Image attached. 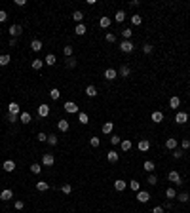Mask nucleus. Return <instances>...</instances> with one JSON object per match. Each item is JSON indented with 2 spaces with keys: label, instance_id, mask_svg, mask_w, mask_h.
<instances>
[{
  "label": "nucleus",
  "instance_id": "nucleus-43",
  "mask_svg": "<svg viewBox=\"0 0 190 213\" xmlns=\"http://www.w3.org/2000/svg\"><path fill=\"white\" fill-rule=\"evenodd\" d=\"M177 200H179V202H188L190 196H188V192H179V194H177Z\"/></svg>",
  "mask_w": 190,
  "mask_h": 213
},
{
  "label": "nucleus",
  "instance_id": "nucleus-20",
  "mask_svg": "<svg viewBox=\"0 0 190 213\" xmlns=\"http://www.w3.org/2000/svg\"><path fill=\"white\" fill-rule=\"evenodd\" d=\"M143 167H144V171H148V173H154V170H156V164L152 162V160H147L143 164Z\"/></svg>",
  "mask_w": 190,
  "mask_h": 213
},
{
  "label": "nucleus",
  "instance_id": "nucleus-61",
  "mask_svg": "<svg viewBox=\"0 0 190 213\" xmlns=\"http://www.w3.org/2000/svg\"><path fill=\"white\" fill-rule=\"evenodd\" d=\"M17 44V38H10V46H15Z\"/></svg>",
  "mask_w": 190,
  "mask_h": 213
},
{
  "label": "nucleus",
  "instance_id": "nucleus-29",
  "mask_svg": "<svg viewBox=\"0 0 190 213\" xmlns=\"http://www.w3.org/2000/svg\"><path fill=\"white\" fill-rule=\"evenodd\" d=\"M114 19H116V23H122V21L126 19V12L124 10H118V12L114 14Z\"/></svg>",
  "mask_w": 190,
  "mask_h": 213
},
{
  "label": "nucleus",
  "instance_id": "nucleus-42",
  "mask_svg": "<svg viewBox=\"0 0 190 213\" xmlns=\"http://www.w3.org/2000/svg\"><path fill=\"white\" fill-rule=\"evenodd\" d=\"M30 171L34 173V175H38V173L42 171V164H32V166H30Z\"/></svg>",
  "mask_w": 190,
  "mask_h": 213
},
{
  "label": "nucleus",
  "instance_id": "nucleus-31",
  "mask_svg": "<svg viewBox=\"0 0 190 213\" xmlns=\"http://www.w3.org/2000/svg\"><path fill=\"white\" fill-rule=\"evenodd\" d=\"M19 120H21V124H29V122L32 120V116H30L29 113H21V114H19Z\"/></svg>",
  "mask_w": 190,
  "mask_h": 213
},
{
  "label": "nucleus",
  "instance_id": "nucleus-27",
  "mask_svg": "<svg viewBox=\"0 0 190 213\" xmlns=\"http://www.w3.org/2000/svg\"><path fill=\"white\" fill-rule=\"evenodd\" d=\"M48 188H50V185H48L46 181H38V183H36V190H38V192H46Z\"/></svg>",
  "mask_w": 190,
  "mask_h": 213
},
{
  "label": "nucleus",
  "instance_id": "nucleus-2",
  "mask_svg": "<svg viewBox=\"0 0 190 213\" xmlns=\"http://www.w3.org/2000/svg\"><path fill=\"white\" fill-rule=\"evenodd\" d=\"M55 164V158H53V154L51 152H46L42 156V166H46V167H51Z\"/></svg>",
  "mask_w": 190,
  "mask_h": 213
},
{
  "label": "nucleus",
  "instance_id": "nucleus-35",
  "mask_svg": "<svg viewBox=\"0 0 190 213\" xmlns=\"http://www.w3.org/2000/svg\"><path fill=\"white\" fill-rule=\"evenodd\" d=\"M50 97H51L53 101H57V99L61 97V93H59V89H57V88H51V89H50Z\"/></svg>",
  "mask_w": 190,
  "mask_h": 213
},
{
  "label": "nucleus",
  "instance_id": "nucleus-54",
  "mask_svg": "<svg viewBox=\"0 0 190 213\" xmlns=\"http://www.w3.org/2000/svg\"><path fill=\"white\" fill-rule=\"evenodd\" d=\"M36 139H38L40 143H46V141H48V135H46V133H44V131H40L38 135H36Z\"/></svg>",
  "mask_w": 190,
  "mask_h": 213
},
{
  "label": "nucleus",
  "instance_id": "nucleus-15",
  "mask_svg": "<svg viewBox=\"0 0 190 213\" xmlns=\"http://www.w3.org/2000/svg\"><path fill=\"white\" fill-rule=\"evenodd\" d=\"M150 118H152V122H156V124H160V122L164 120V113H162V110H154V113L150 114Z\"/></svg>",
  "mask_w": 190,
  "mask_h": 213
},
{
  "label": "nucleus",
  "instance_id": "nucleus-5",
  "mask_svg": "<svg viewBox=\"0 0 190 213\" xmlns=\"http://www.w3.org/2000/svg\"><path fill=\"white\" fill-rule=\"evenodd\" d=\"M8 32H10V36H12V38H17V36H21L23 29H21V25H12V27L8 29Z\"/></svg>",
  "mask_w": 190,
  "mask_h": 213
},
{
  "label": "nucleus",
  "instance_id": "nucleus-12",
  "mask_svg": "<svg viewBox=\"0 0 190 213\" xmlns=\"http://www.w3.org/2000/svg\"><path fill=\"white\" fill-rule=\"evenodd\" d=\"M129 74H131V69H129L127 65H122L120 69H118V76H122V78H127Z\"/></svg>",
  "mask_w": 190,
  "mask_h": 213
},
{
  "label": "nucleus",
  "instance_id": "nucleus-25",
  "mask_svg": "<svg viewBox=\"0 0 190 213\" xmlns=\"http://www.w3.org/2000/svg\"><path fill=\"white\" fill-rule=\"evenodd\" d=\"M8 113H12V114H19V105L15 103V101H12V103L8 105Z\"/></svg>",
  "mask_w": 190,
  "mask_h": 213
},
{
  "label": "nucleus",
  "instance_id": "nucleus-13",
  "mask_svg": "<svg viewBox=\"0 0 190 213\" xmlns=\"http://www.w3.org/2000/svg\"><path fill=\"white\" fill-rule=\"evenodd\" d=\"M175 122H177V124H186V122H188V114L186 113H177L175 114Z\"/></svg>",
  "mask_w": 190,
  "mask_h": 213
},
{
  "label": "nucleus",
  "instance_id": "nucleus-45",
  "mask_svg": "<svg viewBox=\"0 0 190 213\" xmlns=\"http://www.w3.org/2000/svg\"><path fill=\"white\" fill-rule=\"evenodd\" d=\"M63 53H65V57H72V53H74L72 46H65V48H63Z\"/></svg>",
  "mask_w": 190,
  "mask_h": 213
},
{
  "label": "nucleus",
  "instance_id": "nucleus-14",
  "mask_svg": "<svg viewBox=\"0 0 190 213\" xmlns=\"http://www.w3.org/2000/svg\"><path fill=\"white\" fill-rule=\"evenodd\" d=\"M14 198V192L10 188H4L2 192H0V200H4V202H8V200H12Z\"/></svg>",
  "mask_w": 190,
  "mask_h": 213
},
{
  "label": "nucleus",
  "instance_id": "nucleus-9",
  "mask_svg": "<svg viewBox=\"0 0 190 213\" xmlns=\"http://www.w3.org/2000/svg\"><path fill=\"white\" fill-rule=\"evenodd\" d=\"M107 160H108L110 164H116V162L120 160V154H118L116 150H108V152H107Z\"/></svg>",
  "mask_w": 190,
  "mask_h": 213
},
{
  "label": "nucleus",
  "instance_id": "nucleus-10",
  "mask_svg": "<svg viewBox=\"0 0 190 213\" xmlns=\"http://www.w3.org/2000/svg\"><path fill=\"white\" fill-rule=\"evenodd\" d=\"M69 128H71L69 120H65V118H63V120H59V122H57V129H59V131L67 133V131H69Z\"/></svg>",
  "mask_w": 190,
  "mask_h": 213
},
{
  "label": "nucleus",
  "instance_id": "nucleus-11",
  "mask_svg": "<svg viewBox=\"0 0 190 213\" xmlns=\"http://www.w3.org/2000/svg\"><path fill=\"white\" fill-rule=\"evenodd\" d=\"M103 76L107 78V80H114V78H118V71L116 69H107L103 72Z\"/></svg>",
  "mask_w": 190,
  "mask_h": 213
},
{
  "label": "nucleus",
  "instance_id": "nucleus-33",
  "mask_svg": "<svg viewBox=\"0 0 190 213\" xmlns=\"http://www.w3.org/2000/svg\"><path fill=\"white\" fill-rule=\"evenodd\" d=\"M30 48H32V51H40L44 46H42L40 40H32V42H30Z\"/></svg>",
  "mask_w": 190,
  "mask_h": 213
},
{
  "label": "nucleus",
  "instance_id": "nucleus-60",
  "mask_svg": "<svg viewBox=\"0 0 190 213\" xmlns=\"http://www.w3.org/2000/svg\"><path fill=\"white\" fill-rule=\"evenodd\" d=\"M162 207H164V209H167V207H171V200H167V202H165V204H164Z\"/></svg>",
  "mask_w": 190,
  "mask_h": 213
},
{
  "label": "nucleus",
  "instance_id": "nucleus-50",
  "mask_svg": "<svg viewBox=\"0 0 190 213\" xmlns=\"http://www.w3.org/2000/svg\"><path fill=\"white\" fill-rule=\"evenodd\" d=\"M141 21H143V17L137 14V15H131V23L133 25H141Z\"/></svg>",
  "mask_w": 190,
  "mask_h": 213
},
{
  "label": "nucleus",
  "instance_id": "nucleus-30",
  "mask_svg": "<svg viewBox=\"0 0 190 213\" xmlns=\"http://www.w3.org/2000/svg\"><path fill=\"white\" fill-rule=\"evenodd\" d=\"M165 198H167V200L177 198V190H175V188H171V186H169V188H165Z\"/></svg>",
  "mask_w": 190,
  "mask_h": 213
},
{
  "label": "nucleus",
  "instance_id": "nucleus-21",
  "mask_svg": "<svg viewBox=\"0 0 190 213\" xmlns=\"http://www.w3.org/2000/svg\"><path fill=\"white\" fill-rule=\"evenodd\" d=\"M44 63H46V65H50V67H53L55 63H57V57H55L53 53H48L46 57H44Z\"/></svg>",
  "mask_w": 190,
  "mask_h": 213
},
{
  "label": "nucleus",
  "instance_id": "nucleus-44",
  "mask_svg": "<svg viewBox=\"0 0 190 213\" xmlns=\"http://www.w3.org/2000/svg\"><path fill=\"white\" fill-rule=\"evenodd\" d=\"M105 40L110 42V44H114V42H116V35H114V32H107V35H105Z\"/></svg>",
  "mask_w": 190,
  "mask_h": 213
},
{
  "label": "nucleus",
  "instance_id": "nucleus-40",
  "mask_svg": "<svg viewBox=\"0 0 190 213\" xmlns=\"http://www.w3.org/2000/svg\"><path fill=\"white\" fill-rule=\"evenodd\" d=\"M76 57H67V67H69V69H76Z\"/></svg>",
  "mask_w": 190,
  "mask_h": 213
},
{
  "label": "nucleus",
  "instance_id": "nucleus-23",
  "mask_svg": "<svg viewBox=\"0 0 190 213\" xmlns=\"http://www.w3.org/2000/svg\"><path fill=\"white\" fill-rule=\"evenodd\" d=\"M114 188L118 190V192L126 190V181H124V179H116V181H114Z\"/></svg>",
  "mask_w": 190,
  "mask_h": 213
},
{
  "label": "nucleus",
  "instance_id": "nucleus-34",
  "mask_svg": "<svg viewBox=\"0 0 190 213\" xmlns=\"http://www.w3.org/2000/svg\"><path fill=\"white\" fill-rule=\"evenodd\" d=\"M42 65H44V59H34V61L30 63V67H32L34 71H40V69H42Z\"/></svg>",
  "mask_w": 190,
  "mask_h": 213
},
{
  "label": "nucleus",
  "instance_id": "nucleus-47",
  "mask_svg": "<svg viewBox=\"0 0 190 213\" xmlns=\"http://www.w3.org/2000/svg\"><path fill=\"white\" fill-rule=\"evenodd\" d=\"M129 186H131V190H135V192H139V190H141V185H139V181H135V179L129 181Z\"/></svg>",
  "mask_w": 190,
  "mask_h": 213
},
{
  "label": "nucleus",
  "instance_id": "nucleus-22",
  "mask_svg": "<svg viewBox=\"0 0 190 213\" xmlns=\"http://www.w3.org/2000/svg\"><path fill=\"white\" fill-rule=\"evenodd\" d=\"M86 95H87V97H95V95H97V88H95L93 84L86 86Z\"/></svg>",
  "mask_w": 190,
  "mask_h": 213
},
{
  "label": "nucleus",
  "instance_id": "nucleus-6",
  "mask_svg": "<svg viewBox=\"0 0 190 213\" xmlns=\"http://www.w3.org/2000/svg\"><path fill=\"white\" fill-rule=\"evenodd\" d=\"M137 200L141 202V204H147V202L150 200V192H147V190H139V192H137Z\"/></svg>",
  "mask_w": 190,
  "mask_h": 213
},
{
  "label": "nucleus",
  "instance_id": "nucleus-36",
  "mask_svg": "<svg viewBox=\"0 0 190 213\" xmlns=\"http://www.w3.org/2000/svg\"><path fill=\"white\" fill-rule=\"evenodd\" d=\"M120 147H122V150H124V152H127V150L131 149V141H129V139H124V141L120 143Z\"/></svg>",
  "mask_w": 190,
  "mask_h": 213
},
{
  "label": "nucleus",
  "instance_id": "nucleus-52",
  "mask_svg": "<svg viewBox=\"0 0 190 213\" xmlns=\"http://www.w3.org/2000/svg\"><path fill=\"white\" fill-rule=\"evenodd\" d=\"M152 50H154V48H152V44H148V42H147V44L143 46V51L147 53V55H150V53H152Z\"/></svg>",
  "mask_w": 190,
  "mask_h": 213
},
{
  "label": "nucleus",
  "instance_id": "nucleus-58",
  "mask_svg": "<svg viewBox=\"0 0 190 213\" xmlns=\"http://www.w3.org/2000/svg\"><path fill=\"white\" fill-rule=\"evenodd\" d=\"M152 213H164V207H162V206H156V207L152 209Z\"/></svg>",
  "mask_w": 190,
  "mask_h": 213
},
{
  "label": "nucleus",
  "instance_id": "nucleus-51",
  "mask_svg": "<svg viewBox=\"0 0 190 213\" xmlns=\"http://www.w3.org/2000/svg\"><path fill=\"white\" fill-rule=\"evenodd\" d=\"M89 145H91V147H99V145H101V139H99V137H91V139H89Z\"/></svg>",
  "mask_w": 190,
  "mask_h": 213
},
{
  "label": "nucleus",
  "instance_id": "nucleus-24",
  "mask_svg": "<svg viewBox=\"0 0 190 213\" xmlns=\"http://www.w3.org/2000/svg\"><path fill=\"white\" fill-rule=\"evenodd\" d=\"M46 143L50 145V147H55V145L59 143V137L55 135V133H50V135H48V141H46Z\"/></svg>",
  "mask_w": 190,
  "mask_h": 213
},
{
  "label": "nucleus",
  "instance_id": "nucleus-39",
  "mask_svg": "<svg viewBox=\"0 0 190 213\" xmlns=\"http://www.w3.org/2000/svg\"><path fill=\"white\" fill-rule=\"evenodd\" d=\"M61 192H63V194H67V196H69V194L72 192V185H69V183H65V185L61 186Z\"/></svg>",
  "mask_w": 190,
  "mask_h": 213
},
{
  "label": "nucleus",
  "instance_id": "nucleus-1",
  "mask_svg": "<svg viewBox=\"0 0 190 213\" xmlns=\"http://www.w3.org/2000/svg\"><path fill=\"white\" fill-rule=\"evenodd\" d=\"M133 50H135V44H133L131 40H122V42H120V51H124V53H131Z\"/></svg>",
  "mask_w": 190,
  "mask_h": 213
},
{
  "label": "nucleus",
  "instance_id": "nucleus-17",
  "mask_svg": "<svg viewBox=\"0 0 190 213\" xmlns=\"http://www.w3.org/2000/svg\"><path fill=\"white\" fill-rule=\"evenodd\" d=\"M165 149H169V150H175V149H179V143H177V139L169 137V139L165 141Z\"/></svg>",
  "mask_w": 190,
  "mask_h": 213
},
{
  "label": "nucleus",
  "instance_id": "nucleus-57",
  "mask_svg": "<svg viewBox=\"0 0 190 213\" xmlns=\"http://www.w3.org/2000/svg\"><path fill=\"white\" fill-rule=\"evenodd\" d=\"M6 19H8V14L4 12V10H0V23H4Z\"/></svg>",
  "mask_w": 190,
  "mask_h": 213
},
{
  "label": "nucleus",
  "instance_id": "nucleus-18",
  "mask_svg": "<svg viewBox=\"0 0 190 213\" xmlns=\"http://www.w3.org/2000/svg\"><path fill=\"white\" fill-rule=\"evenodd\" d=\"M74 32H76L78 36H84L86 32H87V29H86V25H84V23H78V25L74 27Z\"/></svg>",
  "mask_w": 190,
  "mask_h": 213
},
{
  "label": "nucleus",
  "instance_id": "nucleus-56",
  "mask_svg": "<svg viewBox=\"0 0 190 213\" xmlns=\"http://www.w3.org/2000/svg\"><path fill=\"white\" fill-rule=\"evenodd\" d=\"M110 143H112V145H120V143H122V139H120L118 135H110Z\"/></svg>",
  "mask_w": 190,
  "mask_h": 213
},
{
  "label": "nucleus",
  "instance_id": "nucleus-41",
  "mask_svg": "<svg viewBox=\"0 0 190 213\" xmlns=\"http://www.w3.org/2000/svg\"><path fill=\"white\" fill-rule=\"evenodd\" d=\"M99 25H101L103 29H108V27H110V17H101V21H99Z\"/></svg>",
  "mask_w": 190,
  "mask_h": 213
},
{
  "label": "nucleus",
  "instance_id": "nucleus-55",
  "mask_svg": "<svg viewBox=\"0 0 190 213\" xmlns=\"http://www.w3.org/2000/svg\"><path fill=\"white\" fill-rule=\"evenodd\" d=\"M173 158H177V160L183 158V149H175V150H173Z\"/></svg>",
  "mask_w": 190,
  "mask_h": 213
},
{
  "label": "nucleus",
  "instance_id": "nucleus-37",
  "mask_svg": "<svg viewBox=\"0 0 190 213\" xmlns=\"http://www.w3.org/2000/svg\"><path fill=\"white\" fill-rule=\"evenodd\" d=\"M6 120L10 122V124H15V122L19 120V114H12V113H8V114H6Z\"/></svg>",
  "mask_w": 190,
  "mask_h": 213
},
{
  "label": "nucleus",
  "instance_id": "nucleus-26",
  "mask_svg": "<svg viewBox=\"0 0 190 213\" xmlns=\"http://www.w3.org/2000/svg\"><path fill=\"white\" fill-rule=\"evenodd\" d=\"M10 61H12L10 53H2V55H0V67H6V65H10Z\"/></svg>",
  "mask_w": 190,
  "mask_h": 213
},
{
  "label": "nucleus",
  "instance_id": "nucleus-32",
  "mask_svg": "<svg viewBox=\"0 0 190 213\" xmlns=\"http://www.w3.org/2000/svg\"><path fill=\"white\" fill-rule=\"evenodd\" d=\"M179 105H181V99H179L177 95H173V97L169 99V107H171V109H179Z\"/></svg>",
  "mask_w": 190,
  "mask_h": 213
},
{
  "label": "nucleus",
  "instance_id": "nucleus-53",
  "mask_svg": "<svg viewBox=\"0 0 190 213\" xmlns=\"http://www.w3.org/2000/svg\"><path fill=\"white\" fill-rule=\"evenodd\" d=\"M181 149H183V150H188V149H190V139H183V141H181Z\"/></svg>",
  "mask_w": 190,
  "mask_h": 213
},
{
  "label": "nucleus",
  "instance_id": "nucleus-28",
  "mask_svg": "<svg viewBox=\"0 0 190 213\" xmlns=\"http://www.w3.org/2000/svg\"><path fill=\"white\" fill-rule=\"evenodd\" d=\"M72 19L76 21V25H78V23H82V19H84V14L80 12V10H76V12H72Z\"/></svg>",
  "mask_w": 190,
  "mask_h": 213
},
{
  "label": "nucleus",
  "instance_id": "nucleus-38",
  "mask_svg": "<svg viewBox=\"0 0 190 213\" xmlns=\"http://www.w3.org/2000/svg\"><path fill=\"white\" fill-rule=\"evenodd\" d=\"M78 122H80V124H87V122H89V116H87L86 113H78Z\"/></svg>",
  "mask_w": 190,
  "mask_h": 213
},
{
  "label": "nucleus",
  "instance_id": "nucleus-19",
  "mask_svg": "<svg viewBox=\"0 0 190 213\" xmlns=\"http://www.w3.org/2000/svg\"><path fill=\"white\" fill-rule=\"evenodd\" d=\"M112 129H114V124H112V122H105V124H103V128H101V131L105 133V135L112 133Z\"/></svg>",
  "mask_w": 190,
  "mask_h": 213
},
{
  "label": "nucleus",
  "instance_id": "nucleus-46",
  "mask_svg": "<svg viewBox=\"0 0 190 213\" xmlns=\"http://www.w3.org/2000/svg\"><path fill=\"white\" fill-rule=\"evenodd\" d=\"M147 183H148V185H156V183H158V177H156L154 173H148V177H147Z\"/></svg>",
  "mask_w": 190,
  "mask_h": 213
},
{
  "label": "nucleus",
  "instance_id": "nucleus-49",
  "mask_svg": "<svg viewBox=\"0 0 190 213\" xmlns=\"http://www.w3.org/2000/svg\"><path fill=\"white\" fill-rule=\"evenodd\" d=\"M131 35H133V31H131V29H124V31H122V36H124V40H129Z\"/></svg>",
  "mask_w": 190,
  "mask_h": 213
},
{
  "label": "nucleus",
  "instance_id": "nucleus-8",
  "mask_svg": "<svg viewBox=\"0 0 190 213\" xmlns=\"http://www.w3.org/2000/svg\"><path fill=\"white\" fill-rule=\"evenodd\" d=\"M137 149H139L141 152H147V150L150 149V141H148V139H141V141L137 143Z\"/></svg>",
  "mask_w": 190,
  "mask_h": 213
},
{
  "label": "nucleus",
  "instance_id": "nucleus-16",
  "mask_svg": "<svg viewBox=\"0 0 190 213\" xmlns=\"http://www.w3.org/2000/svg\"><path fill=\"white\" fill-rule=\"evenodd\" d=\"M2 167H4V171H6V173H12V171L15 170V162H14V160H6Z\"/></svg>",
  "mask_w": 190,
  "mask_h": 213
},
{
  "label": "nucleus",
  "instance_id": "nucleus-7",
  "mask_svg": "<svg viewBox=\"0 0 190 213\" xmlns=\"http://www.w3.org/2000/svg\"><path fill=\"white\" fill-rule=\"evenodd\" d=\"M38 116H40V118H46V116H50V105L42 103V105L38 107Z\"/></svg>",
  "mask_w": 190,
  "mask_h": 213
},
{
  "label": "nucleus",
  "instance_id": "nucleus-3",
  "mask_svg": "<svg viewBox=\"0 0 190 213\" xmlns=\"http://www.w3.org/2000/svg\"><path fill=\"white\" fill-rule=\"evenodd\" d=\"M167 179H169L171 183H175V185H183V179H181V173L179 171H169V175H167Z\"/></svg>",
  "mask_w": 190,
  "mask_h": 213
},
{
  "label": "nucleus",
  "instance_id": "nucleus-59",
  "mask_svg": "<svg viewBox=\"0 0 190 213\" xmlns=\"http://www.w3.org/2000/svg\"><path fill=\"white\" fill-rule=\"evenodd\" d=\"M27 2H25V0H15V6H25Z\"/></svg>",
  "mask_w": 190,
  "mask_h": 213
},
{
  "label": "nucleus",
  "instance_id": "nucleus-48",
  "mask_svg": "<svg viewBox=\"0 0 190 213\" xmlns=\"http://www.w3.org/2000/svg\"><path fill=\"white\" fill-rule=\"evenodd\" d=\"M14 207H15L17 211H21V209H25V202H23V200H15V204H14Z\"/></svg>",
  "mask_w": 190,
  "mask_h": 213
},
{
  "label": "nucleus",
  "instance_id": "nucleus-4",
  "mask_svg": "<svg viewBox=\"0 0 190 213\" xmlns=\"http://www.w3.org/2000/svg\"><path fill=\"white\" fill-rule=\"evenodd\" d=\"M65 110L69 114H78V113H80V110H78V105L72 103V101H67V103H65Z\"/></svg>",
  "mask_w": 190,
  "mask_h": 213
}]
</instances>
